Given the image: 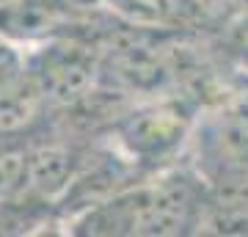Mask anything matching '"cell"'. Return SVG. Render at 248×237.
<instances>
[{
  "label": "cell",
  "mask_w": 248,
  "mask_h": 237,
  "mask_svg": "<svg viewBox=\"0 0 248 237\" xmlns=\"http://www.w3.org/2000/svg\"><path fill=\"white\" fill-rule=\"evenodd\" d=\"M193 193L182 179L138 188L89 212L91 235H179L193 218Z\"/></svg>",
  "instance_id": "obj_1"
},
{
  "label": "cell",
  "mask_w": 248,
  "mask_h": 237,
  "mask_svg": "<svg viewBox=\"0 0 248 237\" xmlns=\"http://www.w3.org/2000/svg\"><path fill=\"white\" fill-rule=\"evenodd\" d=\"M28 69L45 99L72 105L91 94L97 78L102 75V61L94 47L78 39H50L45 47L28 55Z\"/></svg>",
  "instance_id": "obj_2"
},
{
  "label": "cell",
  "mask_w": 248,
  "mask_h": 237,
  "mask_svg": "<svg viewBox=\"0 0 248 237\" xmlns=\"http://www.w3.org/2000/svg\"><path fill=\"white\" fill-rule=\"evenodd\" d=\"M187 130V113L179 105H149L135 111L119 124V135L127 149L138 158H160L174 149Z\"/></svg>",
  "instance_id": "obj_3"
},
{
  "label": "cell",
  "mask_w": 248,
  "mask_h": 237,
  "mask_svg": "<svg viewBox=\"0 0 248 237\" xmlns=\"http://www.w3.org/2000/svg\"><path fill=\"white\" fill-rule=\"evenodd\" d=\"M75 174V155L63 146H36L28 149V193L42 199L61 196Z\"/></svg>",
  "instance_id": "obj_4"
},
{
  "label": "cell",
  "mask_w": 248,
  "mask_h": 237,
  "mask_svg": "<svg viewBox=\"0 0 248 237\" xmlns=\"http://www.w3.org/2000/svg\"><path fill=\"white\" fill-rule=\"evenodd\" d=\"M105 3L135 25H163L185 11L187 0H105Z\"/></svg>",
  "instance_id": "obj_5"
},
{
  "label": "cell",
  "mask_w": 248,
  "mask_h": 237,
  "mask_svg": "<svg viewBox=\"0 0 248 237\" xmlns=\"http://www.w3.org/2000/svg\"><path fill=\"white\" fill-rule=\"evenodd\" d=\"M28 185V149L0 152V204L25 193Z\"/></svg>",
  "instance_id": "obj_6"
},
{
  "label": "cell",
  "mask_w": 248,
  "mask_h": 237,
  "mask_svg": "<svg viewBox=\"0 0 248 237\" xmlns=\"http://www.w3.org/2000/svg\"><path fill=\"white\" fill-rule=\"evenodd\" d=\"M28 78H31V72H28V55L19 53L14 39L0 33V94L9 91V88H17Z\"/></svg>",
  "instance_id": "obj_7"
}]
</instances>
